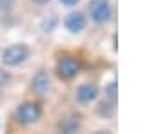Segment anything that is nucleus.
Segmentation results:
<instances>
[{"label":"nucleus","mask_w":149,"mask_h":134,"mask_svg":"<svg viewBox=\"0 0 149 134\" xmlns=\"http://www.w3.org/2000/svg\"><path fill=\"white\" fill-rule=\"evenodd\" d=\"M96 96H98V87H96V84L86 82V84H80L77 87V100L80 103H91Z\"/></svg>","instance_id":"7"},{"label":"nucleus","mask_w":149,"mask_h":134,"mask_svg":"<svg viewBox=\"0 0 149 134\" xmlns=\"http://www.w3.org/2000/svg\"><path fill=\"white\" fill-rule=\"evenodd\" d=\"M80 131V120L77 116H68L62 118L58 123V132L60 134H78Z\"/></svg>","instance_id":"8"},{"label":"nucleus","mask_w":149,"mask_h":134,"mask_svg":"<svg viewBox=\"0 0 149 134\" xmlns=\"http://www.w3.org/2000/svg\"><path fill=\"white\" fill-rule=\"evenodd\" d=\"M95 134H111V132H109V131H96Z\"/></svg>","instance_id":"13"},{"label":"nucleus","mask_w":149,"mask_h":134,"mask_svg":"<svg viewBox=\"0 0 149 134\" xmlns=\"http://www.w3.org/2000/svg\"><path fill=\"white\" fill-rule=\"evenodd\" d=\"M15 7V0H0V20L9 18Z\"/></svg>","instance_id":"9"},{"label":"nucleus","mask_w":149,"mask_h":134,"mask_svg":"<svg viewBox=\"0 0 149 134\" xmlns=\"http://www.w3.org/2000/svg\"><path fill=\"white\" fill-rule=\"evenodd\" d=\"M51 89V76L46 71H38L31 80V91L36 94H46Z\"/></svg>","instance_id":"6"},{"label":"nucleus","mask_w":149,"mask_h":134,"mask_svg":"<svg viewBox=\"0 0 149 134\" xmlns=\"http://www.w3.org/2000/svg\"><path fill=\"white\" fill-rule=\"evenodd\" d=\"M31 2L36 6H46V4H49V0H31Z\"/></svg>","instance_id":"12"},{"label":"nucleus","mask_w":149,"mask_h":134,"mask_svg":"<svg viewBox=\"0 0 149 134\" xmlns=\"http://www.w3.org/2000/svg\"><path fill=\"white\" fill-rule=\"evenodd\" d=\"M89 17L95 24H106L113 17V7L109 0H93L89 6Z\"/></svg>","instance_id":"4"},{"label":"nucleus","mask_w":149,"mask_h":134,"mask_svg":"<svg viewBox=\"0 0 149 134\" xmlns=\"http://www.w3.org/2000/svg\"><path fill=\"white\" fill-rule=\"evenodd\" d=\"M106 94L109 96L111 100H115V98H116V82H111V84L106 87Z\"/></svg>","instance_id":"10"},{"label":"nucleus","mask_w":149,"mask_h":134,"mask_svg":"<svg viewBox=\"0 0 149 134\" xmlns=\"http://www.w3.org/2000/svg\"><path fill=\"white\" fill-rule=\"evenodd\" d=\"M78 71H80V62H78L77 56L64 55V56L58 58V62H56V74L62 80H71V78H74Z\"/></svg>","instance_id":"2"},{"label":"nucleus","mask_w":149,"mask_h":134,"mask_svg":"<svg viewBox=\"0 0 149 134\" xmlns=\"http://www.w3.org/2000/svg\"><path fill=\"white\" fill-rule=\"evenodd\" d=\"M60 2H62L64 6H77L78 0H60Z\"/></svg>","instance_id":"11"},{"label":"nucleus","mask_w":149,"mask_h":134,"mask_svg":"<svg viewBox=\"0 0 149 134\" xmlns=\"http://www.w3.org/2000/svg\"><path fill=\"white\" fill-rule=\"evenodd\" d=\"M29 47L26 44H13L2 53V62L6 65H20L27 60Z\"/></svg>","instance_id":"3"},{"label":"nucleus","mask_w":149,"mask_h":134,"mask_svg":"<svg viewBox=\"0 0 149 134\" xmlns=\"http://www.w3.org/2000/svg\"><path fill=\"white\" fill-rule=\"evenodd\" d=\"M42 116V107L38 102H24L15 111V118L20 125H31L36 123Z\"/></svg>","instance_id":"1"},{"label":"nucleus","mask_w":149,"mask_h":134,"mask_svg":"<svg viewBox=\"0 0 149 134\" xmlns=\"http://www.w3.org/2000/svg\"><path fill=\"white\" fill-rule=\"evenodd\" d=\"M86 24H87V20L84 17V13H80V11H73V13H69L68 17L64 18V27L68 29V31H71V33L84 31Z\"/></svg>","instance_id":"5"}]
</instances>
